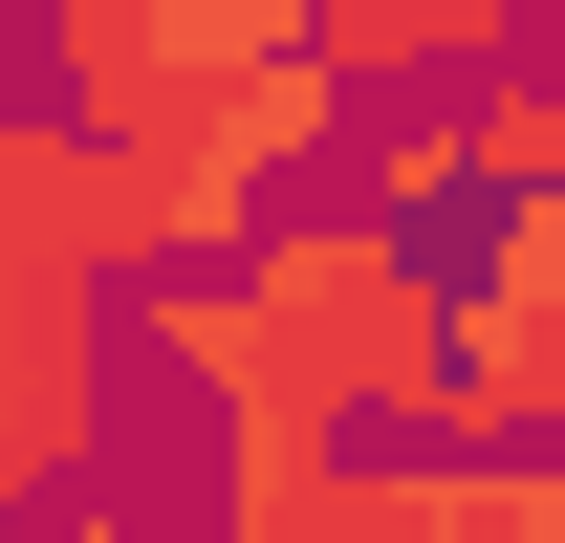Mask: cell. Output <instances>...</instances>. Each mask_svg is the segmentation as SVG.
Instances as JSON below:
<instances>
[{"instance_id": "cell-1", "label": "cell", "mask_w": 565, "mask_h": 543, "mask_svg": "<svg viewBox=\"0 0 565 543\" xmlns=\"http://www.w3.org/2000/svg\"><path fill=\"white\" fill-rule=\"evenodd\" d=\"M262 327L327 370V413H392V435H435V392H457V283L414 262V239H370L349 196H305V217H262Z\"/></svg>"}, {"instance_id": "cell-2", "label": "cell", "mask_w": 565, "mask_h": 543, "mask_svg": "<svg viewBox=\"0 0 565 543\" xmlns=\"http://www.w3.org/2000/svg\"><path fill=\"white\" fill-rule=\"evenodd\" d=\"M109 370H131V305L0 283V500L22 522H66L87 478H109Z\"/></svg>"}, {"instance_id": "cell-3", "label": "cell", "mask_w": 565, "mask_h": 543, "mask_svg": "<svg viewBox=\"0 0 565 543\" xmlns=\"http://www.w3.org/2000/svg\"><path fill=\"white\" fill-rule=\"evenodd\" d=\"M0 283H87V305H131V283H152L131 152H87L44 87H0Z\"/></svg>"}, {"instance_id": "cell-4", "label": "cell", "mask_w": 565, "mask_h": 543, "mask_svg": "<svg viewBox=\"0 0 565 543\" xmlns=\"http://www.w3.org/2000/svg\"><path fill=\"white\" fill-rule=\"evenodd\" d=\"M44 109H66L87 152H131V174L217 152V66L174 44V0H66V22H44Z\"/></svg>"}, {"instance_id": "cell-5", "label": "cell", "mask_w": 565, "mask_h": 543, "mask_svg": "<svg viewBox=\"0 0 565 543\" xmlns=\"http://www.w3.org/2000/svg\"><path fill=\"white\" fill-rule=\"evenodd\" d=\"M435 457H565V305H457Z\"/></svg>"}, {"instance_id": "cell-6", "label": "cell", "mask_w": 565, "mask_h": 543, "mask_svg": "<svg viewBox=\"0 0 565 543\" xmlns=\"http://www.w3.org/2000/svg\"><path fill=\"white\" fill-rule=\"evenodd\" d=\"M282 543H500V522H479V457L392 435V457H327V500H305Z\"/></svg>"}, {"instance_id": "cell-7", "label": "cell", "mask_w": 565, "mask_h": 543, "mask_svg": "<svg viewBox=\"0 0 565 543\" xmlns=\"http://www.w3.org/2000/svg\"><path fill=\"white\" fill-rule=\"evenodd\" d=\"M349 217L414 239V262H457V239H479V131H457V109H392V131L349 152Z\"/></svg>"}, {"instance_id": "cell-8", "label": "cell", "mask_w": 565, "mask_h": 543, "mask_svg": "<svg viewBox=\"0 0 565 543\" xmlns=\"http://www.w3.org/2000/svg\"><path fill=\"white\" fill-rule=\"evenodd\" d=\"M522 44V0H327V66L349 87H479Z\"/></svg>"}, {"instance_id": "cell-9", "label": "cell", "mask_w": 565, "mask_h": 543, "mask_svg": "<svg viewBox=\"0 0 565 543\" xmlns=\"http://www.w3.org/2000/svg\"><path fill=\"white\" fill-rule=\"evenodd\" d=\"M349 109H370V87L305 44V66H239V87H217V152H239V174L282 196V174H349Z\"/></svg>"}, {"instance_id": "cell-10", "label": "cell", "mask_w": 565, "mask_h": 543, "mask_svg": "<svg viewBox=\"0 0 565 543\" xmlns=\"http://www.w3.org/2000/svg\"><path fill=\"white\" fill-rule=\"evenodd\" d=\"M457 131H479V217H544V196H565V87H544V66H479Z\"/></svg>"}, {"instance_id": "cell-11", "label": "cell", "mask_w": 565, "mask_h": 543, "mask_svg": "<svg viewBox=\"0 0 565 543\" xmlns=\"http://www.w3.org/2000/svg\"><path fill=\"white\" fill-rule=\"evenodd\" d=\"M174 44L239 87V66H305V44H327V0H174Z\"/></svg>"}, {"instance_id": "cell-12", "label": "cell", "mask_w": 565, "mask_h": 543, "mask_svg": "<svg viewBox=\"0 0 565 543\" xmlns=\"http://www.w3.org/2000/svg\"><path fill=\"white\" fill-rule=\"evenodd\" d=\"M66 543H239V522H152V500H66Z\"/></svg>"}, {"instance_id": "cell-13", "label": "cell", "mask_w": 565, "mask_h": 543, "mask_svg": "<svg viewBox=\"0 0 565 543\" xmlns=\"http://www.w3.org/2000/svg\"><path fill=\"white\" fill-rule=\"evenodd\" d=\"M22 66H44V22H22V0H0V87H22Z\"/></svg>"}, {"instance_id": "cell-14", "label": "cell", "mask_w": 565, "mask_h": 543, "mask_svg": "<svg viewBox=\"0 0 565 543\" xmlns=\"http://www.w3.org/2000/svg\"><path fill=\"white\" fill-rule=\"evenodd\" d=\"M0 543H44V522H22V500H0Z\"/></svg>"}, {"instance_id": "cell-15", "label": "cell", "mask_w": 565, "mask_h": 543, "mask_svg": "<svg viewBox=\"0 0 565 543\" xmlns=\"http://www.w3.org/2000/svg\"><path fill=\"white\" fill-rule=\"evenodd\" d=\"M22 22H66V0H22Z\"/></svg>"}]
</instances>
